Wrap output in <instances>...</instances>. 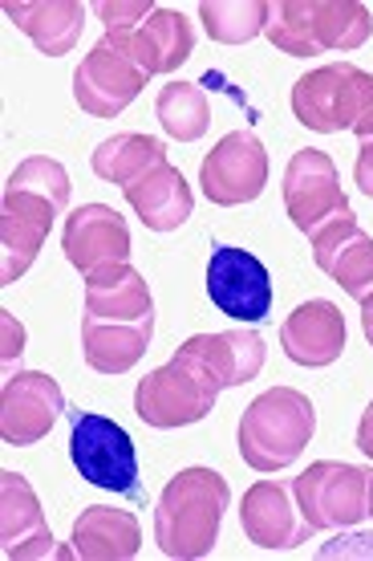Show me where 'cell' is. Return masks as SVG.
Instances as JSON below:
<instances>
[{"label":"cell","instance_id":"6da1fadb","mask_svg":"<svg viewBox=\"0 0 373 561\" xmlns=\"http://www.w3.org/2000/svg\"><path fill=\"white\" fill-rule=\"evenodd\" d=\"M232 505V489L215 468H183L166 480L154 505V541L166 558L199 561L220 541L223 513Z\"/></svg>","mask_w":373,"mask_h":561},{"label":"cell","instance_id":"7a4b0ae2","mask_svg":"<svg viewBox=\"0 0 373 561\" xmlns=\"http://www.w3.org/2000/svg\"><path fill=\"white\" fill-rule=\"evenodd\" d=\"M317 432L313 399L296 387H272L252 399L240 420V456L256 472H280L301 460Z\"/></svg>","mask_w":373,"mask_h":561},{"label":"cell","instance_id":"3957f363","mask_svg":"<svg viewBox=\"0 0 373 561\" xmlns=\"http://www.w3.org/2000/svg\"><path fill=\"white\" fill-rule=\"evenodd\" d=\"M370 33V9L358 0H284L268 21V42L289 57L353 54Z\"/></svg>","mask_w":373,"mask_h":561},{"label":"cell","instance_id":"277c9868","mask_svg":"<svg viewBox=\"0 0 373 561\" xmlns=\"http://www.w3.org/2000/svg\"><path fill=\"white\" fill-rule=\"evenodd\" d=\"M292 114L317 135L353 130L361 142L373 139V73L353 61L320 66L292 85Z\"/></svg>","mask_w":373,"mask_h":561},{"label":"cell","instance_id":"5b68a950","mask_svg":"<svg viewBox=\"0 0 373 561\" xmlns=\"http://www.w3.org/2000/svg\"><path fill=\"white\" fill-rule=\"evenodd\" d=\"M292 492H296L304 520L317 534L353 529V525L370 517V468H358V463H308L301 477L292 480Z\"/></svg>","mask_w":373,"mask_h":561},{"label":"cell","instance_id":"8992f818","mask_svg":"<svg viewBox=\"0 0 373 561\" xmlns=\"http://www.w3.org/2000/svg\"><path fill=\"white\" fill-rule=\"evenodd\" d=\"M220 391L211 387V379L175 351V358L159 370H151L135 391V415L142 423H151L159 432L171 427H191V423L208 420L215 408Z\"/></svg>","mask_w":373,"mask_h":561},{"label":"cell","instance_id":"52a82bcc","mask_svg":"<svg viewBox=\"0 0 373 561\" xmlns=\"http://www.w3.org/2000/svg\"><path fill=\"white\" fill-rule=\"evenodd\" d=\"M70 460L94 489L139 496V451L123 423L94 415V411L73 415Z\"/></svg>","mask_w":373,"mask_h":561},{"label":"cell","instance_id":"ba28073f","mask_svg":"<svg viewBox=\"0 0 373 561\" xmlns=\"http://www.w3.org/2000/svg\"><path fill=\"white\" fill-rule=\"evenodd\" d=\"M142 85H147V73L110 37H102L73 70V99L94 118H118L142 94Z\"/></svg>","mask_w":373,"mask_h":561},{"label":"cell","instance_id":"9c48e42d","mask_svg":"<svg viewBox=\"0 0 373 561\" xmlns=\"http://www.w3.org/2000/svg\"><path fill=\"white\" fill-rule=\"evenodd\" d=\"M284 208L304 237H313L329 220L346 216L349 199L337 183V168H333L329 154L317 147H304L292 154L289 168H284Z\"/></svg>","mask_w":373,"mask_h":561},{"label":"cell","instance_id":"30bf717a","mask_svg":"<svg viewBox=\"0 0 373 561\" xmlns=\"http://www.w3.org/2000/svg\"><path fill=\"white\" fill-rule=\"evenodd\" d=\"M199 183L203 196L220 208H235V204H252L268 183V151L252 130H232L223 135L211 154L199 168Z\"/></svg>","mask_w":373,"mask_h":561},{"label":"cell","instance_id":"8fae6325","mask_svg":"<svg viewBox=\"0 0 373 561\" xmlns=\"http://www.w3.org/2000/svg\"><path fill=\"white\" fill-rule=\"evenodd\" d=\"M57 216L61 208L54 199L25 192V187H4V199H0V285L25 277Z\"/></svg>","mask_w":373,"mask_h":561},{"label":"cell","instance_id":"7c38bea8","mask_svg":"<svg viewBox=\"0 0 373 561\" xmlns=\"http://www.w3.org/2000/svg\"><path fill=\"white\" fill-rule=\"evenodd\" d=\"M61 411H66V394L54 375L16 370L13 379H4V391H0V435L13 448L42 444L61 420Z\"/></svg>","mask_w":373,"mask_h":561},{"label":"cell","instance_id":"4fadbf2b","mask_svg":"<svg viewBox=\"0 0 373 561\" xmlns=\"http://www.w3.org/2000/svg\"><path fill=\"white\" fill-rule=\"evenodd\" d=\"M208 297L232 322L252 325L272 309V277L252 253L220 244L208 261Z\"/></svg>","mask_w":373,"mask_h":561},{"label":"cell","instance_id":"5bb4252c","mask_svg":"<svg viewBox=\"0 0 373 561\" xmlns=\"http://www.w3.org/2000/svg\"><path fill=\"white\" fill-rule=\"evenodd\" d=\"M240 525H244V534H248L252 546H260V549H296L317 534V529L304 520L292 484H280V480H260V484H252V489L244 492Z\"/></svg>","mask_w":373,"mask_h":561},{"label":"cell","instance_id":"9a60e30c","mask_svg":"<svg viewBox=\"0 0 373 561\" xmlns=\"http://www.w3.org/2000/svg\"><path fill=\"white\" fill-rule=\"evenodd\" d=\"M308 240H313V261H317L325 277L337 280L353 301L373 297V237L361 232L353 211L329 220Z\"/></svg>","mask_w":373,"mask_h":561},{"label":"cell","instance_id":"2e32d148","mask_svg":"<svg viewBox=\"0 0 373 561\" xmlns=\"http://www.w3.org/2000/svg\"><path fill=\"white\" fill-rule=\"evenodd\" d=\"M61 249L70 256V265L90 277L106 265H126L130 261V228L114 208L106 204H85L66 220Z\"/></svg>","mask_w":373,"mask_h":561},{"label":"cell","instance_id":"e0dca14e","mask_svg":"<svg viewBox=\"0 0 373 561\" xmlns=\"http://www.w3.org/2000/svg\"><path fill=\"white\" fill-rule=\"evenodd\" d=\"M0 541L4 558L37 561L54 553V534L45 525L42 501L21 472H0Z\"/></svg>","mask_w":373,"mask_h":561},{"label":"cell","instance_id":"ac0fdd59","mask_svg":"<svg viewBox=\"0 0 373 561\" xmlns=\"http://www.w3.org/2000/svg\"><path fill=\"white\" fill-rule=\"evenodd\" d=\"M215 391L244 387L264 370V337L256 330H223V334H195L179 346Z\"/></svg>","mask_w":373,"mask_h":561},{"label":"cell","instance_id":"d6986e66","mask_svg":"<svg viewBox=\"0 0 373 561\" xmlns=\"http://www.w3.org/2000/svg\"><path fill=\"white\" fill-rule=\"evenodd\" d=\"M280 346L296 366H333L341 354H346V318L341 309L325 301V297H313L296 306L280 325Z\"/></svg>","mask_w":373,"mask_h":561},{"label":"cell","instance_id":"ffe728a7","mask_svg":"<svg viewBox=\"0 0 373 561\" xmlns=\"http://www.w3.org/2000/svg\"><path fill=\"white\" fill-rule=\"evenodd\" d=\"M135 57L147 78L154 73H175L195 54V28L179 9H154L130 37H110Z\"/></svg>","mask_w":373,"mask_h":561},{"label":"cell","instance_id":"44dd1931","mask_svg":"<svg viewBox=\"0 0 373 561\" xmlns=\"http://www.w3.org/2000/svg\"><path fill=\"white\" fill-rule=\"evenodd\" d=\"M4 16L45 57H61V54H73V45L82 42L85 4L82 0H9Z\"/></svg>","mask_w":373,"mask_h":561},{"label":"cell","instance_id":"7402d4cb","mask_svg":"<svg viewBox=\"0 0 373 561\" xmlns=\"http://www.w3.org/2000/svg\"><path fill=\"white\" fill-rule=\"evenodd\" d=\"M154 318L142 322H110V318H82V354L90 370L97 375H126L130 366H139V358L151 351Z\"/></svg>","mask_w":373,"mask_h":561},{"label":"cell","instance_id":"603a6c76","mask_svg":"<svg viewBox=\"0 0 373 561\" xmlns=\"http://www.w3.org/2000/svg\"><path fill=\"white\" fill-rule=\"evenodd\" d=\"M123 192H126V204L135 208V216L151 232H175L179 225H187V216L195 208V196L191 187H187V180H183V171L171 168V163L147 171L142 180H135Z\"/></svg>","mask_w":373,"mask_h":561},{"label":"cell","instance_id":"cb8c5ba5","mask_svg":"<svg viewBox=\"0 0 373 561\" xmlns=\"http://www.w3.org/2000/svg\"><path fill=\"white\" fill-rule=\"evenodd\" d=\"M142 546V525L135 513L110 505H90L73 520V553L85 561H126Z\"/></svg>","mask_w":373,"mask_h":561},{"label":"cell","instance_id":"d4e9b609","mask_svg":"<svg viewBox=\"0 0 373 561\" xmlns=\"http://www.w3.org/2000/svg\"><path fill=\"white\" fill-rule=\"evenodd\" d=\"M85 313L94 318H110V322H142L154 318V297L151 285L142 280L139 268L106 265L85 277Z\"/></svg>","mask_w":373,"mask_h":561},{"label":"cell","instance_id":"484cf974","mask_svg":"<svg viewBox=\"0 0 373 561\" xmlns=\"http://www.w3.org/2000/svg\"><path fill=\"white\" fill-rule=\"evenodd\" d=\"M94 175L106 183H123L130 187L135 180H142L147 171L163 168L166 163V147L151 135H114L94 151Z\"/></svg>","mask_w":373,"mask_h":561},{"label":"cell","instance_id":"4316f807","mask_svg":"<svg viewBox=\"0 0 373 561\" xmlns=\"http://www.w3.org/2000/svg\"><path fill=\"white\" fill-rule=\"evenodd\" d=\"M199 21L208 28L211 42L220 45H244L252 37L268 33V21H272V4L268 0H208L199 4Z\"/></svg>","mask_w":373,"mask_h":561},{"label":"cell","instance_id":"83f0119b","mask_svg":"<svg viewBox=\"0 0 373 561\" xmlns=\"http://www.w3.org/2000/svg\"><path fill=\"white\" fill-rule=\"evenodd\" d=\"M154 114H159V127L179 142L203 139L211 127V106L203 99V90L195 82H171L159 90L154 99Z\"/></svg>","mask_w":373,"mask_h":561},{"label":"cell","instance_id":"f1b7e54d","mask_svg":"<svg viewBox=\"0 0 373 561\" xmlns=\"http://www.w3.org/2000/svg\"><path fill=\"white\" fill-rule=\"evenodd\" d=\"M9 187H25V192H37V196L54 199L57 208L66 211L70 204V171L61 168L49 154H33L21 168L9 175Z\"/></svg>","mask_w":373,"mask_h":561},{"label":"cell","instance_id":"f546056e","mask_svg":"<svg viewBox=\"0 0 373 561\" xmlns=\"http://www.w3.org/2000/svg\"><path fill=\"white\" fill-rule=\"evenodd\" d=\"M94 13L106 25V37H130L154 13V4L151 0H97Z\"/></svg>","mask_w":373,"mask_h":561},{"label":"cell","instance_id":"4dcf8cb0","mask_svg":"<svg viewBox=\"0 0 373 561\" xmlns=\"http://www.w3.org/2000/svg\"><path fill=\"white\" fill-rule=\"evenodd\" d=\"M320 558H365L373 561V529H349L346 537H337V541H329V546H320Z\"/></svg>","mask_w":373,"mask_h":561},{"label":"cell","instance_id":"1f68e13d","mask_svg":"<svg viewBox=\"0 0 373 561\" xmlns=\"http://www.w3.org/2000/svg\"><path fill=\"white\" fill-rule=\"evenodd\" d=\"M353 180H358L361 192H365V196L373 199V139L361 142L358 163H353Z\"/></svg>","mask_w":373,"mask_h":561},{"label":"cell","instance_id":"d6a6232c","mask_svg":"<svg viewBox=\"0 0 373 561\" xmlns=\"http://www.w3.org/2000/svg\"><path fill=\"white\" fill-rule=\"evenodd\" d=\"M0 325H4V363H13L16 354L25 351V346H21V342H25V330H21V325L13 322V313H9V309H4V318H0Z\"/></svg>","mask_w":373,"mask_h":561},{"label":"cell","instance_id":"836d02e7","mask_svg":"<svg viewBox=\"0 0 373 561\" xmlns=\"http://www.w3.org/2000/svg\"><path fill=\"white\" fill-rule=\"evenodd\" d=\"M358 448L365 460H373V403L361 411V423H358Z\"/></svg>","mask_w":373,"mask_h":561},{"label":"cell","instance_id":"e575fe53","mask_svg":"<svg viewBox=\"0 0 373 561\" xmlns=\"http://www.w3.org/2000/svg\"><path fill=\"white\" fill-rule=\"evenodd\" d=\"M361 330H365V342L373 346V297L361 301Z\"/></svg>","mask_w":373,"mask_h":561},{"label":"cell","instance_id":"d590c367","mask_svg":"<svg viewBox=\"0 0 373 561\" xmlns=\"http://www.w3.org/2000/svg\"><path fill=\"white\" fill-rule=\"evenodd\" d=\"M370 517H373V468H370Z\"/></svg>","mask_w":373,"mask_h":561}]
</instances>
